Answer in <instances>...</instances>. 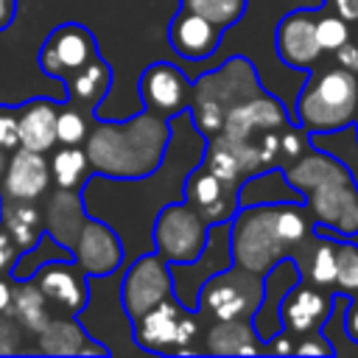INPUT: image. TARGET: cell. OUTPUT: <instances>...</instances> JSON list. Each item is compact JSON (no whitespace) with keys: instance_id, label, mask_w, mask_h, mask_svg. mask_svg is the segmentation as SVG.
Masks as SVG:
<instances>
[{"instance_id":"6da1fadb","label":"cell","mask_w":358,"mask_h":358,"mask_svg":"<svg viewBox=\"0 0 358 358\" xmlns=\"http://www.w3.org/2000/svg\"><path fill=\"white\" fill-rule=\"evenodd\" d=\"M310 145L313 134L291 120L288 109L263 90L227 112L221 131L204 145L201 165L246 187L255 176L285 168Z\"/></svg>"},{"instance_id":"7a4b0ae2","label":"cell","mask_w":358,"mask_h":358,"mask_svg":"<svg viewBox=\"0 0 358 358\" xmlns=\"http://www.w3.org/2000/svg\"><path fill=\"white\" fill-rule=\"evenodd\" d=\"M313 232V215L299 201L241 204L227 224L229 260L266 277L280 260H291L296 266Z\"/></svg>"},{"instance_id":"3957f363","label":"cell","mask_w":358,"mask_h":358,"mask_svg":"<svg viewBox=\"0 0 358 358\" xmlns=\"http://www.w3.org/2000/svg\"><path fill=\"white\" fill-rule=\"evenodd\" d=\"M171 145V120L140 112L129 120H101L92 115L84 151L92 173L115 182H140L159 171Z\"/></svg>"},{"instance_id":"277c9868","label":"cell","mask_w":358,"mask_h":358,"mask_svg":"<svg viewBox=\"0 0 358 358\" xmlns=\"http://www.w3.org/2000/svg\"><path fill=\"white\" fill-rule=\"evenodd\" d=\"M280 173L291 190L305 196L316 229L341 238L358 235V182L338 157L310 145L302 157L280 168Z\"/></svg>"},{"instance_id":"5b68a950","label":"cell","mask_w":358,"mask_h":358,"mask_svg":"<svg viewBox=\"0 0 358 358\" xmlns=\"http://www.w3.org/2000/svg\"><path fill=\"white\" fill-rule=\"evenodd\" d=\"M294 120L310 134H336L358 120V76L341 64L319 62L308 70V84L302 87Z\"/></svg>"},{"instance_id":"8992f818","label":"cell","mask_w":358,"mask_h":358,"mask_svg":"<svg viewBox=\"0 0 358 358\" xmlns=\"http://www.w3.org/2000/svg\"><path fill=\"white\" fill-rule=\"evenodd\" d=\"M263 92V84L257 78L255 64L246 56H232L227 59L218 70L199 76L190 84V117L193 126L204 140L215 137L224 126V117L232 106L241 101Z\"/></svg>"},{"instance_id":"52a82bcc","label":"cell","mask_w":358,"mask_h":358,"mask_svg":"<svg viewBox=\"0 0 358 358\" xmlns=\"http://www.w3.org/2000/svg\"><path fill=\"white\" fill-rule=\"evenodd\" d=\"M266 299V277L241 266L215 271L196 291V316L204 322L218 319H255Z\"/></svg>"},{"instance_id":"ba28073f","label":"cell","mask_w":358,"mask_h":358,"mask_svg":"<svg viewBox=\"0 0 358 358\" xmlns=\"http://www.w3.org/2000/svg\"><path fill=\"white\" fill-rule=\"evenodd\" d=\"M137 347L159 355H179L190 352L193 338H199V316L187 305H182L173 296L162 299L151 310H145L140 319L131 322Z\"/></svg>"},{"instance_id":"9c48e42d","label":"cell","mask_w":358,"mask_h":358,"mask_svg":"<svg viewBox=\"0 0 358 358\" xmlns=\"http://www.w3.org/2000/svg\"><path fill=\"white\" fill-rule=\"evenodd\" d=\"M210 246V224L185 201L165 204L154 218V252L171 266H193Z\"/></svg>"},{"instance_id":"30bf717a","label":"cell","mask_w":358,"mask_h":358,"mask_svg":"<svg viewBox=\"0 0 358 358\" xmlns=\"http://www.w3.org/2000/svg\"><path fill=\"white\" fill-rule=\"evenodd\" d=\"M176 285H173V268L171 263H165L157 252L151 255H140L123 274V285H120V305L123 313L129 316V322L140 319L145 310H151L154 305H159L162 299L173 296Z\"/></svg>"},{"instance_id":"8fae6325","label":"cell","mask_w":358,"mask_h":358,"mask_svg":"<svg viewBox=\"0 0 358 358\" xmlns=\"http://www.w3.org/2000/svg\"><path fill=\"white\" fill-rule=\"evenodd\" d=\"M241 199H243V187L218 176L207 165H199L196 171H190L182 185V201L193 207L210 227L229 224L241 207Z\"/></svg>"},{"instance_id":"7c38bea8","label":"cell","mask_w":358,"mask_h":358,"mask_svg":"<svg viewBox=\"0 0 358 358\" xmlns=\"http://www.w3.org/2000/svg\"><path fill=\"white\" fill-rule=\"evenodd\" d=\"M95 53H98V39H95V34L87 25H81V22H62V25H56L45 36L36 62H39V70L48 78L64 81L81 64H87Z\"/></svg>"},{"instance_id":"4fadbf2b","label":"cell","mask_w":358,"mask_h":358,"mask_svg":"<svg viewBox=\"0 0 358 358\" xmlns=\"http://www.w3.org/2000/svg\"><path fill=\"white\" fill-rule=\"evenodd\" d=\"M338 294L330 288H319L313 282L296 280L288 285V291L277 302V319L280 327H285L294 336H305L313 330H322L330 322V313L336 310Z\"/></svg>"},{"instance_id":"5bb4252c","label":"cell","mask_w":358,"mask_h":358,"mask_svg":"<svg viewBox=\"0 0 358 358\" xmlns=\"http://www.w3.org/2000/svg\"><path fill=\"white\" fill-rule=\"evenodd\" d=\"M137 95L143 109L176 120L190 106V81L173 62H154L137 78Z\"/></svg>"},{"instance_id":"9a60e30c","label":"cell","mask_w":358,"mask_h":358,"mask_svg":"<svg viewBox=\"0 0 358 358\" xmlns=\"http://www.w3.org/2000/svg\"><path fill=\"white\" fill-rule=\"evenodd\" d=\"M70 257L87 277H109L123 263V241L109 224L87 215L70 246Z\"/></svg>"},{"instance_id":"2e32d148","label":"cell","mask_w":358,"mask_h":358,"mask_svg":"<svg viewBox=\"0 0 358 358\" xmlns=\"http://www.w3.org/2000/svg\"><path fill=\"white\" fill-rule=\"evenodd\" d=\"M34 280L42 288L45 299L50 302L53 313L78 316L90 305V277L73 263V257L42 263Z\"/></svg>"},{"instance_id":"e0dca14e","label":"cell","mask_w":358,"mask_h":358,"mask_svg":"<svg viewBox=\"0 0 358 358\" xmlns=\"http://www.w3.org/2000/svg\"><path fill=\"white\" fill-rule=\"evenodd\" d=\"M274 50L291 70H310L324 53L316 39V8L288 11L274 28Z\"/></svg>"},{"instance_id":"ac0fdd59","label":"cell","mask_w":358,"mask_h":358,"mask_svg":"<svg viewBox=\"0 0 358 358\" xmlns=\"http://www.w3.org/2000/svg\"><path fill=\"white\" fill-rule=\"evenodd\" d=\"M50 162L39 151L17 145L8 154L6 173L0 179V199H28L39 201L50 190Z\"/></svg>"},{"instance_id":"d6986e66","label":"cell","mask_w":358,"mask_h":358,"mask_svg":"<svg viewBox=\"0 0 358 358\" xmlns=\"http://www.w3.org/2000/svg\"><path fill=\"white\" fill-rule=\"evenodd\" d=\"M221 36H224V28H218L215 22L204 20L201 14L187 11L182 6L173 14V20L168 22L171 48L187 62H201V59L213 56L221 45Z\"/></svg>"},{"instance_id":"ffe728a7","label":"cell","mask_w":358,"mask_h":358,"mask_svg":"<svg viewBox=\"0 0 358 358\" xmlns=\"http://www.w3.org/2000/svg\"><path fill=\"white\" fill-rule=\"evenodd\" d=\"M42 224H45V235L70 252V246L78 238L81 224L87 221V210H84V199L76 190H48L42 196Z\"/></svg>"},{"instance_id":"44dd1931","label":"cell","mask_w":358,"mask_h":358,"mask_svg":"<svg viewBox=\"0 0 358 358\" xmlns=\"http://www.w3.org/2000/svg\"><path fill=\"white\" fill-rule=\"evenodd\" d=\"M36 350L42 355H106L103 344H92V336L84 330L78 316L53 313L48 324L36 333Z\"/></svg>"},{"instance_id":"7402d4cb","label":"cell","mask_w":358,"mask_h":358,"mask_svg":"<svg viewBox=\"0 0 358 358\" xmlns=\"http://www.w3.org/2000/svg\"><path fill=\"white\" fill-rule=\"evenodd\" d=\"M112 78H115V73H112L109 62L101 53H95L87 64H81L73 76H67L62 81L64 90H67V103L87 112V115H95L98 103L112 90Z\"/></svg>"},{"instance_id":"603a6c76","label":"cell","mask_w":358,"mask_h":358,"mask_svg":"<svg viewBox=\"0 0 358 358\" xmlns=\"http://www.w3.org/2000/svg\"><path fill=\"white\" fill-rule=\"evenodd\" d=\"M201 338H204L201 352H213V355H260V352H266L263 338L257 336L252 319L207 322Z\"/></svg>"},{"instance_id":"cb8c5ba5","label":"cell","mask_w":358,"mask_h":358,"mask_svg":"<svg viewBox=\"0 0 358 358\" xmlns=\"http://www.w3.org/2000/svg\"><path fill=\"white\" fill-rule=\"evenodd\" d=\"M62 103L50 98H31L17 106L20 145L28 151L48 154L56 145V112Z\"/></svg>"},{"instance_id":"d4e9b609","label":"cell","mask_w":358,"mask_h":358,"mask_svg":"<svg viewBox=\"0 0 358 358\" xmlns=\"http://www.w3.org/2000/svg\"><path fill=\"white\" fill-rule=\"evenodd\" d=\"M42 201V199H39ZM28 199H0V227L20 243L22 252L39 246L45 235L42 224V204Z\"/></svg>"},{"instance_id":"484cf974","label":"cell","mask_w":358,"mask_h":358,"mask_svg":"<svg viewBox=\"0 0 358 358\" xmlns=\"http://www.w3.org/2000/svg\"><path fill=\"white\" fill-rule=\"evenodd\" d=\"M8 313L20 322V327L28 336H36L48 324V319L53 316V308L45 299L42 288L36 285V280L25 277V280H14V296H11Z\"/></svg>"},{"instance_id":"4316f807","label":"cell","mask_w":358,"mask_h":358,"mask_svg":"<svg viewBox=\"0 0 358 358\" xmlns=\"http://www.w3.org/2000/svg\"><path fill=\"white\" fill-rule=\"evenodd\" d=\"M296 274L305 282H313L319 288L333 291L336 280V238H330L324 229H316L302 260L296 263Z\"/></svg>"},{"instance_id":"83f0119b","label":"cell","mask_w":358,"mask_h":358,"mask_svg":"<svg viewBox=\"0 0 358 358\" xmlns=\"http://www.w3.org/2000/svg\"><path fill=\"white\" fill-rule=\"evenodd\" d=\"M48 162H50L53 187L84 193V187L90 185V176H92V165H90L84 145H62Z\"/></svg>"},{"instance_id":"f1b7e54d","label":"cell","mask_w":358,"mask_h":358,"mask_svg":"<svg viewBox=\"0 0 358 358\" xmlns=\"http://www.w3.org/2000/svg\"><path fill=\"white\" fill-rule=\"evenodd\" d=\"M333 291L344 296H358V243L350 238H336V280Z\"/></svg>"},{"instance_id":"f546056e","label":"cell","mask_w":358,"mask_h":358,"mask_svg":"<svg viewBox=\"0 0 358 358\" xmlns=\"http://www.w3.org/2000/svg\"><path fill=\"white\" fill-rule=\"evenodd\" d=\"M246 6H249V0H182V8L201 14L204 20L215 22L224 31L243 20Z\"/></svg>"},{"instance_id":"4dcf8cb0","label":"cell","mask_w":358,"mask_h":358,"mask_svg":"<svg viewBox=\"0 0 358 358\" xmlns=\"http://www.w3.org/2000/svg\"><path fill=\"white\" fill-rule=\"evenodd\" d=\"M350 22H344L338 14H333L324 3L316 8V39L322 53H336L350 39Z\"/></svg>"},{"instance_id":"1f68e13d","label":"cell","mask_w":358,"mask_h":358,"mask_svg":"<svg viewBox=\"0 0 358 358\" xmlns=\"http://www.w3.org/2000/svg\"><path fill=\"white\" fill-rule=\"evenodd\" d=\"M90 117L87 112L62 103L56 112V143L59 145H84L87 131H90Z\"/></svg>"},{"instance_id":"d6a6232c","label":"cell","mask_w":358,"mask_h":358,"mask_svg":"<svg viewBox=\"0 0 358 358\" xmlns=\"http://www.w3.org/2000/svg\"><path fill=\"white\" fill-rule=\"evenodd\" d=\"M28 333L20 327V322L11 316V313H0V355H8V352H22V338Z\"/></svg>"},{"instance_id":"836d02e7","label":"cell","mask_w":358,"mask_h":358,"mask_svg":"<svg viewBox=\"0 0 358 358\" xmlns=\"http://www.w3.org/2000/svg\"><path fill=\"white\" fill-rule=\"evenodd\" d=\"M20 145V123H17V106L0 103V148L14 151Z\"/></svg>"},{"instance_id":"e575fe53","label":"cell","mask_w":358,"mask_h":358,"mask_svg":"<svg viewBox=\"0 0 358 358\" xmlns=\"http://www.w3.org/2000/svg\"><path fill=\"white\" fill-rule=\"evenodd\" d=\"M294 355H336V347L330 344V338L322 330H313V333L296 336Z\"/></svg>"},{"instance_id":"d590c367","label":"cell","mask_w":358,"mask_h":358,"mask_svg":"<svg viewBox=\"0 0 358 358\" xmlns=\"http://www.w3.org/2000/svg\"><path fill=\"white\" fill-rule=\"evenodd\" d=\"M20 257H22L20 243H17V241H14V238L0 227V274H11Z\"/></svg>"},{"instance_id":"8d00e7d4","label":"cell","mask_w":358,"mask_h":358,"mask_svg":"<svg viewBox=\"0 0 358 358\" xmlns=\"http://www.w3.org/2000/svg\"><path fill=\"white\" fill-rule=\"evenodd\" d=\"M333 56H336V64H341V67H347V70H352V73L358 76V45L352 42V36H350Z\"/></svg>"},{"instance_id":"74e56055","label":"cell","mask_w":358,"mask_h":358,"mask_svg":"<svg viewBox=\"0 0 358 358\" xmlns=\"http://www.w3.org/2000/svg\"><path fill=\"white\" fill-rule=\"evenodd\" d=\"M324 6L344 22H358V0H324Z\"/></svg>"},{"instance_id":"f35d334b","label":"cell","mask_w":358,"mask_h":358,"mask_svg":"<svg viewBox=\"0 0 358 358\" xmlns=\"http://www.w3.org/2000/svg\"><path fill=\"white\" fill-rule=\"evenodd\" d=\"M344 330H347V338L358 344V296H350V299H347V310H344Z\"/></svg>"},{"instance_id":"ab89813d","label":"cell","mask_w":358,"mask_h":358,"mask_svg":"<svg viewBox=\"0 0 358 358\" xmlns=\"http://www.w3.org/2000/svg\"><path fill=\"white\" fill-rule=\"evenodd\" d=\"M11 296H14V277L0 274V313H8Z\"/></svg>"},{"instance_id":"60d3db41","label":"cell","mask_w":358,"mask_h":358,"mask_svg":"<svg viewBox=\"0 0 358 358\" xmlns=\"http://www.w3.org/2000/svg\"><path fill=\"white\" fill-rule=\"evenodd\" d=\"M17 20V0H0V31L11 28Z\"/></svg>"},{"instance_id":"b9f144b4","label":"cell","mask_w":358,"mask_h":358,"mask_svg":"<svg viewBox=\"0 0 358 358\" xmlns=\"http://www.w3.org/2000/svg\"><path fill=\"white\" fill-rule=\"evenodd\" d=\"M6 165H8V151L0 148V179H3V173H6Z\"/></svg>"},{"instance_id":"7bdbcfd3","label":"cell","mask_w":358,"mask_h":358,"mask_svg":"<svg viewBox=\"0 0 358 358\" xmlns=\"http://www.w3.org/2000/svg\"><path fill=\"white\" fill-rule=\"evenodd\" d=\"M350 36H352V42L358 45V22H355V34H350Z\"/></svg>"},{"instance_id":"ee69618b","label":"cell","mask_w":358,"mask_h":358,"mask_svg":"<svg viewBox=\"0 0 358 358\" xmlns=\"http://www.w3.org/2000/svg\"><path fill=\"white\" fill-rule=\"evenodd\" d=\"M352 126H355V129H358V120H355V123H352Z\"/></svg>"}]
</instances>
